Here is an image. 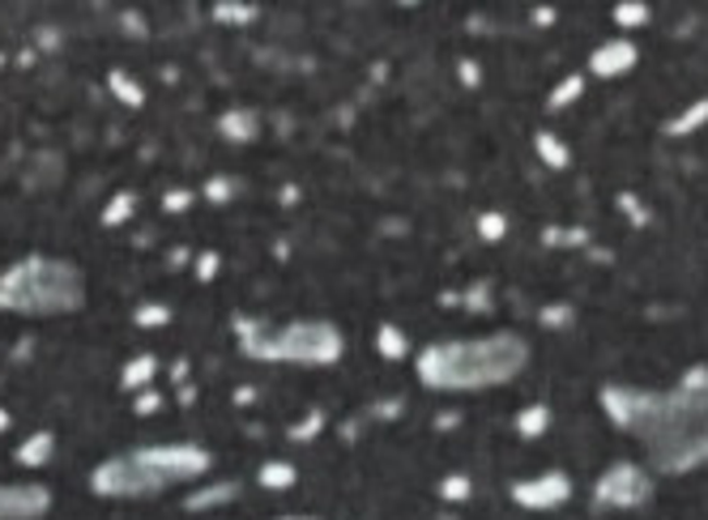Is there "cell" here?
<instances>
[{
	"label": "cell",
	"instance_id": "27",
	"mask_svg": "<svg viewBox=\"0 0 708 520\" xmlns=\"http://www.w3.org/2000/svg\"><path fill=\"white\" fill-rule=\"evenodd\" d=\"M320 426H325V414H320V410H312V414L300 418V422L291 426V439H316V435H320Z\"/></svg>",
	"mask_w": 708,
	"mask_h": 520
},
{
	"label": "cell",
	"instance_id": "25",
	"mask_svg": "<svg viewBox=\"0 0 708 520\" xmlns=\"http://www.w3.org/2000/svg\"><path fill=\"white\" fill-rule=\"evenodd\" d=\"M469 495H474V478L469 473H449L440 482V499H449V504H465Z\"/></svg>",
	"mask_w": 708,
	"mask_h": 520
},
{
	"label": "cell",
	"instance_id": "33",
	"mask_svg": "<svg viewBox=\"0 0 708 520\" xmlns=\"http://www.w3.org/2000/svg\"><path fill=\"white\" fill-rule=\"evenodd\" d=\"M188 201H193L188 193H167V209H171V213H184V209H188Z\"/></svg>",
	"mask_w": 708,
	"mask_h": 520
},
{
	"label": "cell",
	"instance_id": "31",
	"mask_svg": "<svg viewBox=\"0 0 708 520\" xmlns=\"http://www.w3.org/2000/svg\"><path fill=\"white\" fill-rule=\"evenodd\" d=\"M213 17H222V22H253L256 9H235V4H222V9H213Z\"/></svg>",
	"mask_w": 708,
	"mask_h": 520
},
{
	"label": "cell",
	"instance_id": "8",
	"mask_svg": "<svg viewBox=\"0 0 708 520\" xmlns=\"http://www.w3.org/2000/svg\"><path fill=\"white\" fill-rule=\"evenodd\" d=\"M51 512V491L44 482H0V520H44Z\"/></svg>",
	"mask_w": 708,
	"mask_h": 520
},
{
	"label": "cell",
	"instance_id": "4",
	"mask_svg": "<svg viewBox=\"0 0 708 520\" xmlns=\"http://www.w3.org/2000/svg\"><path fill=\"white\" fill-rule=\"evenodd\" d=\"M86 308V273L73 260L60 257H22L0 273V312L51 320Z\"/></svg>",
	"mask_w": 708,
	"mask_h": 520
},
{
	"label": "cell",
	"instance_id": "17",
	"mask_svg": "<svg viewBox=\"0 0 708 520\" xmlns=\"http://www.w3.org/2000/svg\"><path fill=\"white\" fill-rule=\"evenodd\" d=\"M708 124V95L705 99H696V103H687L670 124H666V137H692V133H700Z\"/></svg>",
	"mask_w": 708,
	"mask_h": 520
},
{
	"label": "cell",
	"instance_id": "36",
	"mask_svg": "<svg viewBox=\"0 0 708 520\" xmlns=\"http://www.w3.org/2000/svg\"><path fill=\"white\" fill-rule=\"evenodd\" d=\"M4 426H9V414H0V431H4Z\"/></svg>",
	"mask_w": 708,
	"mask_h": 520
},
{
	"label": "cell",
	"instance_id": "24",
	"mask_svg": "<svg viewBox=\"0 0 708 520\" xmlns=\"http://www.w3.org/2000/svg\"><path fill=\"white\" fill-rule=\"evenodd\" d=\"M133 213H137V197H133V193H115V197L102 206V226H124Z\"/></svg>",
	"mask_w": 708,
	"mask_h": 520
},
{
	"label": "cell",
	"instance_id": "6",
	"mask_svg": "<svg viewBox=\"0 0 708 520\" xmlns=\"http://www.w3.org/2000/svg\"><path fill=\"white\" fill-rule=\"evenodd\" d=\"M654 491H658L654 469L623 457V461H610L594 478V508L598 512H636L654 499Z\"/></svg>",
	"mask_w": 708,
	"mask_h": 520
},
{
	"label": "cell",
	"instance_id": "20",
	"mask_svg": "<svg viewBox=\"0 0 708 520\" xmlns=\"http://www.w3.org/2000/svg\"><path fill=\"white\" fill-rule=\"evenodd\" d=\"M256 482H260L265 491H295L300 469L291 466V461H265V466L256 469Z\"/></svg>",
	"mask_w": 708,
	"mask_h": 520
},
{
	"label": "cell",
	"instance_id": "18",
	"mask_svg": "<svg viewBox=\"0 0 708 520\" xmlns=\"http://www.w3.org/2000/svg\"><path fill=\"white\" fill-rule=\"evenodd\" d=\"M107 90L115 95V103H124V107H142L146 103V86L129 73V69H111L107 73Z\"/></svg>",
	"mask_w": 708,
	"mask_h": 520
},
{
	"label": "cell",
	"instance_id": "35",
	"mask_svg": "<svg viewBox=\"0 0 708 520\" xmlns=\"http://www.w3.org/2000/svg\"><path fill=\"white\" fill-rule=\"evenodd\" d=\"M278 520H320V517H278Z\"/></svg>",
	"mask_w": 708,
	"mask_h": 520
},
{
	"label": "cell",
	"instance_id": "9",
	"mask_svg": "<svg viewBox=\"0 0 708 520\" xmlns=\"http://www.w3.org/2000/svg\"><path fill=\"white\" fill-rule=\"evenodd\" d=\"M636 64H640V48H636V39H627V35H610L607 44H598V48L589 52L585 77L614 82V77H627Z\"/></svg>",
	"mask_w": 708,
	"mask_h": 520
},
{
	"label": "cell",
	"instance_id": "32",
	"mask_svg": "<svg viewBox=\"0 0 708 520\" xmlns=\"http://www.w3.org/2000/svg\"><path fill=\"white\" fill-rule=\"evenodd\" d=\"M461 82H465V86H478V82H483V73H478L474 60H461Z\"/></svg>",
	"mask_w": 708,
	"mask_h": 520
},
{
	"label": "cell",
	"instance_id": "14",
	"mask_svg": "<svg viewBox=\"0 0 708 520\" xmlns=\"http://www.w3.org/2000/svg\"><path fill=\"white\" fill-rule=\"evenodd\" d=\"M376 355H380V359H389V363H402V359H410V333H405L402 324H393V320L376 324Z\"/></svg>",
	"mask_w": 708,
	"mask_h": 520
},
{
	"label": "cell",
	"instance_id": "28",
	"mask_svg": "<svg viewBox=\"0 0 708 520\" xmlns=\"http://www.w3.org/2000/svg\"><path fill=\"white\" fill-rule=\"evenodd\" d=\"M158 406H162V393H158V388H142V393H137V401H133V410H137L142 418L158 414Z\"/></svg>",
	"mask_w": 708,
	"mask_h": 520
},
{
	"label": "cell",
	"instance_id": "16",
	"mask_svg": "<svg viewBox=\"0 0 708 520\" xmlns=\"http://www.w3.org/2000/svg\"><path fill=\"white\" fill-rule=\"evenodd\" d=\"M585 90H589V77H585V73H567V77H559L556 86H551V95H547V111H567L572 103H581Z\"/></svg>",
	"mask_w": 708,
	"mask_h": 520
},
{
	"label": "cell",
	"instance_id": "30",
	"mask_svg": "<svg viewBox=\"0 0 708 520\" xmlns=\"http://www.w3.org/2000/svg\"><path fill=\"white\" fill-rule=\"evenodd\" d=\"M619 209H623V213H627V218H632L636 226H645V222H649V213L640 209V201H636L632 193H619Z\"/></svg>",
	"mask_w": 708,
	"mask_h": 520
},
{
	"label": "cell",
	"instance_id": "23",
	"mask_svg": "<svg viewBox=\"0 0 708 520\" xmlns=\"http://www.w3.org/2000/svg\"><path fill=\"white\" fill-rule=\"evenodd\" d=\"M240 193H244V184H240L235 175H213V179L205 184V201H209V206H231Z\"/></svg>",
	"mask_w": 708,
	"mask_h": 520
},
{
	"label": "cell",
	"instance_id": "7",
	"mask_svg": "<svg viewBox=\"0 0 708 520\" xmlns=\"http://www.w3.org/2000/svg\"><path fill=\"white\" fill-rule=\"evenodd\" d=\"M508 499L516 508H525V512H559L572 499V478L563 469H542V473L516 478L508 486Z\"/></svg>",
	"mask_w": 708,
	"mask_h": 520
},
{
	"label": "cell",
	"instance_id": "3",
	"mask_svg": "<svg viewBox=\"0 0 708 520\" xmlns=\"http://www.w3.org/2000/svg\"><path fill=\"white\" fill-rule=\"evenodd\" d=\"M209 469H213L209 448L193 439H162L99 461L90 469V491L102 499H154L171 486L205 482Z\"/></svg>",
	"mask_w": 708,
	"mask_h": 520
},
{
	"label": "cell",
	"instance_id": "34",
	"mask_svg": "<svg viewBox=\"0 0 708 520\" xmlns=\"http://www.w3.org/2000/svg\"><path fill=\"white\" fill-rule=\"evenodd\" d=\"M213 269H218V257H202V264H197V277H213Z\"/></svg>",
	"mask_w": 708,
	"mask_h": 520
},
{
	"label": "cell",
	"instance_id": "15",
	"mask_svg": "<svg viewBox=\"0 0 708 520\" xmlns=\"http://www.w3.org/2000/svg\"><path fill=\"white\" fill-rule=\"evenodd\" d=\"M551 422H556V418H551V406L529 401V406H521V410H516V422H512V426H516V435H521V439H542V435L551 431Z\"/></svg>",
	"mask_w": 708,
	"mask_h": 520
},
{
	"label": "cell",
	"instance_id": "12",
	"mask_svg": "<svg viewBox=\"0 0 708 520\" xmlns=\"http://www.w3.org/2000/svg\"><path fill=\"white\" fill-rule=\"evenodd\" d=\"M56 457V435L51 431H35V435H26L22 444H17V453H13V461L22 469H44Z\"/></svg>",
	"mask_w": 708,
	"mask_h": 520
},
{
	"label": "cell",
	"instance_id": "11",
	"mask_svg": "<svg viewBox=\"0 0 708 520\" xmlns=\"http://www.w3.org/2000/svg\"><path fill=\"white\" fill-rule=\"evenodd\" d=\"M218 133L231 146H253L256 137H260V111L256 107H227L218 115Z\"/></svg>",
	"mask_w": 708,
	"mask_h": 520
},
{
	"label": "cell",
	"instance_id": "1",
	"mask_svg": "<svg viewBox=\"0 0 708 520\" xmlns=\"http://www.w3.org/2000/svg\"><path fill=\"white\" fill-rule=\"evenodd\" d=\"M602 414L632 435L654 473H696L708 466V363L687 367L670 388L602 384Z\"/></svg>",
	"mask_w": 708,
	"mask_h": 520
},
{
	"label": "cell",
	"instance_id": "29",
	"mask_svg": "<svg viewBox=\"0 0 708 520\" xmlns=\"http://www.w3.org/2000/svg\"><path fill=\"white\" fill-rule=\"evenodd\" d=\"M538 320H542L547 329H563V324H572V308H567V304H551Z\"/></svg>",
	"mask_w": 708,
	"mask_h": 520
},
{
	"label": "cell",
	"instance_id": "26",
	"mask_svg": "<svg viewBox=\"0 0 708 520\" xmlns=\"http://www.w3.org/2000/svg\"><path fill=\"white\" fill-rule=\"evenodd\" d=\"M133 324L137 329H162V324H171V308L167 304H142L133 312Z\"/></svg>",
	"mask_w": 708,
	"mask_h": 520
},
{
	"label": "cell",
	"instance_id": "19",
	"mask_svg": "<svg viewBox=\"0 0 708 520\" xmlns=\"http://www.w3.org/2000/svg\"><path fill=\"white\" fill-rule=\"evenodd\" d=\"M154 375H158V359L154 355H137V359H129L124 371H120V384L129 388V393H142V388H150Z\"/></svg>",
	"mask_w": 708,
	"mask_h": 520
},
{
	"label": "cell",
	"instance_id": "13",
	"mask_svg": "<svg viewBox=\"0 0 708 520\" xmlns=\"http://www.w3.org/2000/svg\"><path fill=\"white\" fill-rule=\"evenodd\" d=\"M534 154L542 158L547 171H567V166H572L567 141H563L559 133H551V128H538V133H534Z\"/></svg>",
	"mask_w": 708,
	"mask_h": 520
},
{
	"label": "cell",
	"instance_id": "10",
	"mask_svg": "<svg viewBox=\"0 0 708 520\" xmlns=\"http://www.w3.org/2000/svg\"><path fill=\"white\" fill-rule=\"evenodd\" d=\"M240 495H244V486L235 478H205V482H197V491L184 499V508L188 512H213V508H222V504H231Z\"/></svg>",
	"mask_w": 708,
	"mask_h": 520
},
{
	"label": "cell",
	"instance_id": "2",
	"mask_svg": "<svg viewBox=\"0 0 708 520\" xmlns=\"http://www.w3.org/2000/svg\"><path fill=\"white\" fill-rule=\"evenodd\" d=\"M529 367V342L512 329L483 337H449L427 342L414 355V375L431 393H487L504 388Z\"/></svg>",
	"mask_w": 708,
	"mask_h": 520
},
{
	"label": "cell",
	"instance_id": "22",
	"mask_svg": "<svg viewBox=\"0 0 708 520\" xmlns=\"http://www.w3.org/2000/svg\"><path fill=\"white\" fill-rule=\"evenodd\" d=\"M610 22H614L619 30H640V26L654 22V9H649V4H614Z\"/></svg>",
	"mask_w": 708,
	"mask_h": 520
},
{
	"label": "cell",
	"instance_id": "5",
	"mask_svg": "<svg viewBox=\"0 0 708 520\" xmlns=\"http://www.w3.org/2000/svg\"><path fill=\"white\" fill-rule=\"evenodd\" d=\"M235 337L240 350L256 363L282 367H333L346 355V337L333 320H286L269 324L256 315H235Z\"/></svg>",
	"mask_w": 708,
	"mask_h": 520
},
{
	"label": "cell",
	"instance_id": "21",
	"mask_svg": "<svg viewBox=\"0 0 708 520\" xmlns=\"http://www.w3.org/2000/svg\"><path fill=\"white\" fill-rule=\"evenodd\" d=\"M474 231H478L483 244H504L508 231H512V222H508L504 209H483L478 222H474Z\"/></svg>",
	"mask_w": 708,
	"mask_h": 520
}]
</instances>
